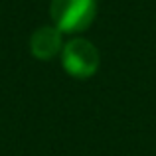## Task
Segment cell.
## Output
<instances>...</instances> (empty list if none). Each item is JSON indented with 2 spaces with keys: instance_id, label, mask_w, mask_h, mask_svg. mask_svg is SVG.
<instances>
[{
  "instance_id": "1",
  "label": "cell",
  "mask_w": 156,
  "mask_h": 156,
  "mask_svg": "<svg viewBox=\"0 0 156 156\" xmlns=\"http://www.w3.org/2000/svg\"><path fill=\"white\" fill-rule=\"evenodd\" d=\"M50 14L59 32H83L95 20L97 0H51Z\"/></svg>"
},
{
  "instance_id": "2",
  "label": "cell",
  "mask_w": 156,
  "mask_h": 156,
  "mask_svg": "<svg viewBox=\"0 0 156 156\" xmlns=\"http://www.w3.org/2000/svg\"><path fill=\"white\" fill-rule=\"evenodd\" d=\"M61 63L71 77L87 79V77L95 75V71L99 69V51L91 42L83 38H75L63 46Z\"/></svg>"
},
{
  "instance_id": "3",
  "label": "cell",
  "mask_w": 156,
  "mask_h": 156,
  "mask_svg": "<svg viewBox=\"0 0 156 156\" xmlns=\"http://www.w3.org/2000/svg\"><path fill=\"white\" fill-rule=\"evenodd\" d=\"M61 34L55 26H42L36 30L30 38V51L38 59H51L63 50V42H61Z\"/></svg>"
}]
</instances>
